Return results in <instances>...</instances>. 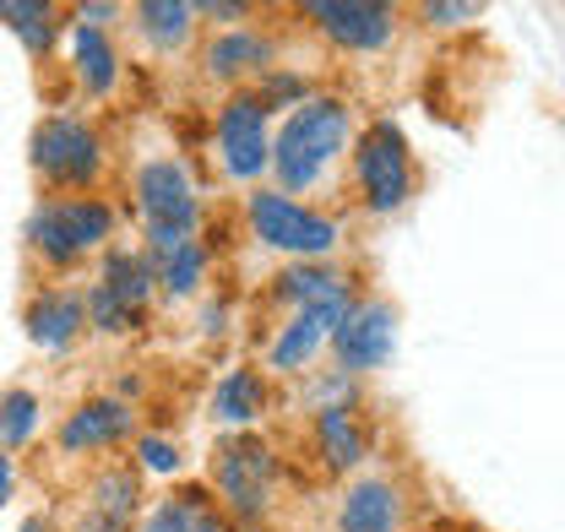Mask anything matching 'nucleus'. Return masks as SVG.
<instances>
[{
    "mask_svg": "<svg viewBox=\"0 0 565 532\" xmlns=\"http://www.w3.org/2000/svg\"><path fill=\"white\" fill-rule=\"evenodd\" d=\"M349 141V109L338 98H305L273 141V169H278L282 191H305L316 185V174L343 152Z\"/></svg>",
    "mask_w": 565,
    "mask_h": 532,
    "instance_id": "nucleus-1",
    "label": "nucleus"
},
{
    "mask_svg": "<svg viewBox=\"0 0 565 532\" xmlns=\"http://www.w3.org/2000/svg\"><path fill=\"white\" fill-rule=\"evenodd\" d=\"M115 234V206L98 196H50L28 217V245L44 266H71L82 251L104 245Z\"/></svg>",
    "mask_w": 565,
    "mask_h": 532,
    "instance_id": "nucleus-2",
    "label": "nucleus"
},
{
    "mask_svg": "<svg viewBox=\"0 0 565 532\" xmlns=\"http://www.w3.org/2000/svg\"><path fill=\"white\" fill-rule=\"evenodd\" d=\"M28 158H33V169L50 191H87L104 174V141L76 115H44L33 126Z\"/></svg>",
    "mask_w": 565,
    "mask_h": 532,
    "instance_id": "nucleus-3",
    "label": "nucleus"
},
{
    "mask_svg": "<svg viewBox=\"0 0 565 532\" xmlns=\"http://www.w3.org/2000/svg\"><path fill=\"white\" fill-rule=\"evenodd\" d=\"M137 201H141V223H147V251L163 256V251H180L196 240V191H191V174L185 163L174 158H158L137 174Z\"/></svg>",
    "mask_w": 565,
    "mask_h": 532,
    "instance_id": "nucleus-4",
    "label": "nucleus"
},
{
    "mask_svg": "<svg viewBox=\"0 0 565 532\" xmlns=\"http://www.w3.org/2000/svg\"><path fill=\"white\" fill-rule=\"evenodd\" d=\"M158 288V266L141 251H109L104 272L87 294V327H104V332H131L141 316H147V299Z\"/></svg>",
    "mask_w": 565,
    "mask_h": 532,
    "instance_id": "nucleus-5",
    "label": "nucleus"
},
{
    "mask_svg": "<svg viewBox=\"0 0 565 532\" xmlns=\"http://www.w3.org/2000/svg\"><path fill=\"white\" fill-rule=\"evenodd\" d=\"M359 185H364L370 212H392L414 191V158H408V141L392 120L359 136Z\"/></svg>",
    "mask_w": 565,
    "mask_h": 532,
    "instance_id": "nucleus-6",
    "label": "nucleus"
},
{
    "mask_svg": "<svg viewBox=\"0 0 565 532\" xmlns=\"http://www.w3.org/2000/svg\"><path fill=\"white\" fill-rule=\"evenodd\" d=\"M250 228L262 245L288 251V256H327L338 245V228L316 212H305L299 201H288L282 191H256L250 196Z\"/></svg>",
    "mask_w": 565,
    "mask_h": 532,
    "instance_id": "nucleus-7",
    "label": "nucleus"
},
{
    "mask_svg": "<svg viewBox=\"0 0 565 532\" xmlns=\"http://www.w3.org/2000/svg\"><path fill=\"white\" fill-rule=\"evenodd\" d=\"M273 472H278L273 446L267 440H250V435L223 440L217 446V462H212V478H217V489H223V500H228L234 517H262L267 511Z\"/></svg>",
    "mask_w": 565,
    "mask_h": 532,
    "instance_id": "nucleus-8",
    "label": "nucleus"
},
{
    "mask_svg": "<svg viewBox=\"0 0 565 532\" xmlns=\"http://www.w3.org/2000/svg\"><path fill=\"white\" fill-rule=\"evenodd\" d=\"M217 152H223V169H228L234 180H256V174L273 163L267 98L239 93V98L223 104V115H217Z\"/></svg>",
    "mask_w": 565,
    "mask_h": 532,
    "instance_id": "nucleus-9",
    "label": "nucleus"
},
{
    "mask_svg": "<svg viewBox=\"0 0 565 532\" xmlns=\"http://www.w3.org/2000/svg\"><path fill=\"white\" fill-rule=\"evenodd\" d=\"M397 348V321L386 305H349V316L332 332V353L343 370H381Z\"/></svg>",
    "mask_w": 565,
    "mask_h": 532,
    "instance_id": "nucleus-10",
    "label": "nucleus"
},
{
    "mask_svg": "<svg viewBox=\"0 0 565 532\" xmlns=\"http://www.w3.org/2000/svg\"><path fill=\"white\" fill-rule=\"evenodd\" d=\"M310 11V22L332 39V44H343V50H381L386 39H392V6L386 0H316V6H305Z\"/></svg>",
    "mask_w": 565,
    "mask_h": 532,
    "instance_id": "nucleus-11",
    "label": "nucleus"
},
{
    "mask_svg": "<svg viewBox=\"0 0 565 532\" xmlns=\"http://www.w3.org/2000/svg\"><path fill=\"white\" fill-rule=\"evenodd\" d=\"M131 435V407L115 397H87L82 407H71L66 418H61V451L71 457H82V451H109V446H120Z\"/></svg>",
    "mask_w": 565,
    "mask_h": 532,
    "instance_id": "nucleus-12",
    "label": "nucleus"
},
{
    "mask_svg": "<svg viewBox=\"0 0 565 532\" xmlns=\"http://www.w3.org/2000/svg\"><path fill=\"white\" fill-rule=\"evenodd\" d=\"M87 327V299L71 288H39L22 310V332L33 337L39 348H71Z\"/></svg>",
    "mask_w": 565,
    "mask_h": 532,
    "instance_id": "nucleus-13",
    "label": "nucleus"
},
{
    "mask_svg": "<svg viewBox=\"0 0 565 532\" xmlns=\"http://www.w3.org/2000/svg\"><path fill=\"white\" fill-rule=\"evenodd\" d=\"M137 532H228V522L202 489H174L141 517Z\"/></svg>",
    "mask_w": 565,
    "mask_h": 532,
    "instance_id": "nucleus-14",
    "label": "nucleus"
},
{
    "mask_svg": "<svg viewBox=\"0 0 565 532\" xmlns=\"http://www.w3.org/2000/svg\"><path fill=\"white\" fill-rule=\"evenodd\" d=\"M343 316H349V299H338V305H316V310H299V316L282 327L278 342H273V364H278V370H299V364L321 348V337L338 332Z\"/></svg>",
    "mask_w": 565,
    "mask_h": 532,
    "instance_id": "nucleus-15",
    "label": "nucleus"
},
{
    "mask_svg": "<svg viewBox=\"0 0 565 532\" xmlns=\"http://www.w3.org/2000/svg\"><path fill=\"white\" fill-rule=\"evenodd\" d=\"M343 532H397L403 528V506H397V489L381 483V478H364L343 494Z\"/></svg>",
    "mask_w": 565,
    "mask_h": 532,
    "instance_id": "nucleus-16",
    "label": "nucleus"
},
{
    "mask_svg": "<svg viewBox=\"0 0 565 532\" xmlns=\"http://www.w3.org/2000/svg\"><path fill=\"white\" fill-rule=\"evenodd\" d=\"M71 71H76V82H82L93 98H104V93L115 87L120 55H115V44H109L104 28H87V22L71 28Z\"/></svg>",
    "mask_w": 565,
    "mask_h": 532,
    "instance_id": "nucleus-17",
    "label": "nucleus"
},
{
    "mask_svg": "<svg viewBox=\"0 0 565 532\" xmlns=\"http://www.w3.org/2000/svg\"><path fill=\"white\" fill-rule=\"evenodd\" d=\"M267 66H273V44H267L262 33H250V28L223 33V39L207 50V71L212 76H223V82H234V76H256V71H267Z\"/></svg>",
    "mask_w": 565,
    "mask_h": 532,
    "instance_id": "nucleus-18",
    "label": "nucleus"
},
{
    "mask_svg": "<svg viewBox=\"0 0 565 532\" xmlns=\"http://www.w3.org/2000/svg\"><path fill=\"white\" fill-rule=\"evenodd\" d=\"M0 22H6L33 55H50L55 39H61V6H50V0H0Z\"/></svg>",
    "mask_w": 565,
    "mask_h": 532,
    "instance_id": "nucleus-19",
    "label": "nucleus"
},
{
    "mask_svg": "<svg viewBox=\"0 0 565 532\" xmlns=\"http://www.w3.org/2000/svg\"><path fill=\"white\" fill-rule=\"evenodd\" d=\"M316 440H321L327 467H353V462H364V451H370L364 424H359V413H353V407H321Z\"/></svg>",
    "mask_w": 565,
    "mask_h": 532,
    "instance_id": "nucleus-20",
    "label": "nucleus"
},
{
    "mask_svg": "<svg viewBox=\"0 0 565 532\" xmlns=\"http://www.w3.org/2000/svg\"><path fill=\"white\" fill-rule=\"evenodd\" d=\"M137 22L147 33V44L174 50V44H185V33L196 22V6L191 0H147V6H137Z\"/></svg>",
    "mask_w": 565,
    "mask_h": 532,
    "instance_id": "nucleus-21",
    "label": "nucleus"
},
{
    "mask_svg": "<svg viewBox=\"0 0 565 532\" xmlns=\"http://www.w3.org/2000/svg\"><path fill=\"white\" fill-rule=\"evenodd\" d=\"M278 294L288 299V305H299V310H316V305H338V299H349V294H343V277L327 272V266H294V272H282Z\"/></svg>",
    "mask_w": 565,
    "mask_h": 532,
    "instance_id": "nucleus-22",
    "label": "nucleus"
},
{
    "mask_svg": "<svg viewBox=\"0 0 565 532\" xmlns=\"http://www.w3.org/2000/svg\"><path fill=\"white\" fill-rule=\"evenodd\" d=\"M33 435H39V397L22 392V386L0 392V451L11 457V451H22Z\"/></svg>",
    "mask_w": 565,
    "mask_h": 532,
    "instance_id": "nucleus-23",
    "label": "nucleus"
},
{
    "mask_svg": "<svg viewBox=\"0 0 565 532\" xmlns=\"http://www.w3.org/2000/svg\"><path fill=\"white\" fill-rule=\"evenodd\" d=\"M262 407H267V386H262L256 370H234L217 386V418H228V424H250Z\"/></svg>",
    "mask_w": 565,
    "mask_h": 532,
    "instance_id": "nucleus-24",
    "label": "nucleus"
},
{
    "mask_svg": "<svg viewBox=\"0 0 565 532\" xmlns=\"http://www.w3.org/2000/svg\"><path fill=\"white\" fill-rule=\"evenodd\" d=\"M152 266H158V283H163L169 294H191V288L202 283V266H207V256H202V245L191 240V245H180V251L152 256Z\"/></svg>",
    "mask_w": 565,
    "mask_h": 532,
    "instance_id": "nucleus-25",
    "label": "nucleus"
},
{
    "mask_svg": "<svg viewBox=\"0 0 565 532\" xmlns=\"http://www.w3.org/2000/svg\"><path fill=\"white\" fill-rule=\"evenodd\" d=\"M93 511H104V517H115V522L131 528V517H137V478H131V472L98 478V506H93Z\"/></svg>",
    "mask_w": 565,
    "mask_h": 532,
    "instance_id": "nucleus-26",
    "label": "nucleus"
},
{
    "mask_svg": "<svg viewBox=\"0 0 565 532\" xmlns=\"http://www.w3.org/2000/svg\"><path fill=\"white\" fill-rule=\"evenodd\" d=\"M141 467H147V472H174V467H180V451H174L169 440L147 435V440H141Z\"/></svg>",
    "mask_w": 565,
    "mask_h": 532,
    "instance_id": "nucleus-27",
    "label": "nucleus"
},
{
    "mask_svg": "<svg viewBox=\"0 0 565 532\" xmlns=\"http://www.w3.org/2000/svg\"><path fill=\"white\" fill-rule=\"evenodd\" d=\"M424 17H429L435 28H451V22H468V17H479V6H473V0H462V6H424Z\"/></svg>",
    "mask_w": 565,
    "mask_h": 532,
    "instance_id": "nucleus-28",
    "label": "nucleus"
},
{
    "mask_svg": "<svg viewBox=\"0 0 565 532\" xmlns=\"http://www.w3.org/2000/svg\"><path fill=\"white\" fill-rule=\"evenodd\" d=\"M71 532H126V522H115V517H104V511H87Z\"/></svg>",
    "mask_w": 565,
    "mask_h": 532,
    "instance_id": "nucleus-29",
    "label": "nucleus"
},
{
    "mask_svg": "<svg viewBox=\"0 0 565 532\" xmlns=\"http://www.w3.org/2000/svg\"><path fill=\"white\" fill-rule=\"evenodd\" d=\"M196 11H202V17H217V22H239V17H245V6H228V0H202Z\"/></svg>",
    "mask_w": 565,
    "mask_h": 532,
    "instance_id": "nucleus-30",
    "label": "nucleus"
},
{
    "mask_svg": "<svg viewBox=\"0 0 565 532\" xmlns=\"http://www.w3.org/2000/svg\"><path fill=\"white\" fill-rule=\"evenodd\" d=\"M11 494H17V467H11V457L0 451V506H6Z\"/></svg>",
    "mask_w": 565,
    "mask_h": 532,
    "instance_id": "nucleus-31",
    "label": "nucleus"
},
{
    "mask_svg": "<svg viewBox=\"0 0 565 532\" xmlns=\"http://www.w3.org/2000/svg\"><path fill=\"white\" fill-rule=\"evenodd\" d=\"M17 532H55V528H50L44 517H28V522H22V528H17Z\"/></svg>",
    "mask_w": 565,
    "mask_h": 532,
    "instance_id": "nucleus-32",
    "label": "nucleus"
}]
</instances>
